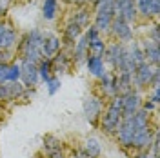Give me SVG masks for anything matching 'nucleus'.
<instances>
[{
    "mask_svg": "<svg viewBox=\"0 0 160 158\" xmlns=\"http://www.w3.org/2000/svg\"><path fill=\"white\" fill-rule=\"evenodd\" d=\"M60 2H64L68 6H77V0H60Z\"/></svg>",
    "mask_w": 160,
    "mask_h": 158,
    "instance_id": "4c0bfd02",
    "label": "nucleus"
},
{
    "mask_svg": "<svg viewBox=\"0 0 160 158\" xmlns=\"http://www.w3.org/2000/svg\"><path fill=\"white\" fill-rule=\"evenodd\" d=\"M142 100H144V93H140L137 89H131L129 93L122 95V113L135 115L138 109H142Z\"/></svg>",
    "mask_w": 160,
    "mask_h": 158,
    "instance_id": "f3484780",
    "label": "nucleus"
},
{
    "mask_svg": "<svg viewBox=\"0 0 160 158\" xmlns=\"http://www.w3.org/2000/svg\"><path fill=\"white\" fill-rule=\"evenodd\" d=\"M51 66H53V75H64V73H69V69L73 67V60H71V53L69 49H64L60 53H57L53 58H51Z\"/></svg>",
    "mask_w": 160,
    "mask_h": 158,
    "instance_id": "aec40b11",
    "label": "nucleus"
},
{
    "mask_svg": "<svg viewBox=\"0 0 160 158\" xmlns=\"http://www.w3.org/2000/svg\"><path fill=\"white\" fill-rule=\"evenodd\" d=\"M106 107V100H102L97 93H89L84 102H82V113H84V118L88 120V124L97 127L98 126L100 115Z\"/></svg>",
    "mask_w": 160,
    "mask_h": 158,
    "instance_id": "20e7f679",
    "label": "nucleus"
},
{
    "mask_svg": "<svg viewBox=\"0 0 160 158\" xmlns=\"http://www.w3.org/2000/svg\"><path fill=\"white\" fill-rule=\"evenodd\" d=\"M24 93H26V87L22 86L20 80L18 82H4V84H0V106L22 100Z\"/></svg>",
    "mask_w": 160,
    "mask_h": 158,
    "instance_id": "9b49d317",
    "label": "nucleus"
},
{
    "mask_svg": "<svg viewBox=\"0 0 160 158\" xmlns=\"http://www.w3.org/2000/svg\"><path fill=\"white\" fill-rule=\"evenodd\" d=\"M42 58H53L57 53L62 51V40L60 35L53 31H44V38H42Z\"/></svg>",
    "mask_w": 160,
    "mask_h": 158,
    "instance_id": "4468645a",
    "label": "nucleus"
},
{
    "mask_svg": "<svg viewBox=\"0 0 160 158\" xmlns=\"http://www.w3.org/2000/svg\"><path fill=\"white\" fill-rule=\"evenodd\" d=\"M84 66H86L88 73H89L95 80L102 78V77L109 71L108 69V66H106V62H104V58H102V57H97V55H88V58H86V62H84Z\"/></svg>",
    "mask_w": 160,
    "mask_h": 158,
    "instance_id": "412c9836",
    "label": "nucleus"
},
{
    "mask_svg": "<svg viewBox=\"0 0 160 158\" xmlns=\"http://www.w3.org/2000/svg\"><path fill=\"white\" fill-rule=\"evenodd\" d=\"M44 84H46V91H48L49 96H55V95L60 91V87H62V80H60V77H57V75L49 77Z\"/></svg>",
    "mask_w": 160,
    "mask_h": 158,
    "instance_id": "c756f323",
    "label": "nucleus"
},
{
    "mask_svg": "<svg viewBox=\"0 0 160 158\" xmlns=\"http://www.w3.org/2000/svg\"><path fill=\"white\" fill-rule=\"evenodd\" d=\"M158 71V67H155V66H151L148 62H144V64H140L137 69L133 71V89H137L140 93H146L151 86V80L155 77V73Z\"/></svg>",
    "mask_w": 160,
    "mask_h": 158,
    "instance_id": "9d476101",
    "label": "nucleus"
},
{
    "mask_svg": "<svg viewBox=\"0 0 160 158\" xmlns=\"http://www.w3.org/2000/svg\"><path fill=\"white\" fill-rule=\"evenodd\" d=\"M93 0H77V6H91Z\"/></svg>",
    "mask_w": 160,
    "mask_h": 158,
    "instance_id": "e433bc0d",
    "label": "nucleus"
},
{
    "mask_svg": "<svg viewBox=\"0 0 160 158\" xmlns=\"http://www.w3.org/2000/svg\"><path fill=\"white\" fill-rule=\"evenodd\" d=\"M20 80V62L17 58L11 60L8 66V75H6V82H18Z\"/></svg>",
    "mask_w": 160,
    "mask_h": 158,
    "instance_id": "c85d7f7f",
    "label": "nucleus"
},
{
    "mask_svg": "<svg viewBox=\"0 0 160 158\" xmlns=\"http://www.w3.org/2000/svg\"><path fill=\"white\" fill-rule=\"evenodd\" d=\"M44 158H68V146L66 142L55 135H46L42 138V151Z\"/></svg>",
    "mask_w": 160,
    "mask_h": 158,
    "instance_id": "6e6552de",
    "label": "nucleus"
},
{
    "mask_svg": "<svg viewBox=\"0 0 160 158\" xmlns=\"http://www.w3.org/2000/svg\"><path fill=\"white\" fill-rule=\"evenodd\" d=\"M148 38L151 42H155V44H160V26L158 24H153L151 26V29L148 31Z\"/></svg>",
    "mask_w": 160,
    "mask_h": 158,
    "instance_id": "7c9ffc66",
    "label": "nucleus"
},
{
    "mask_svg": "<svg viewBox=\"0 0 160 158\" xmlns=\"http://www.w3.org/2000/svg\"><path fill=\"white\" fill-rule=\"evenodd\" d=\"M115 2V15L118 18L126 20L129 24H135L138 17H137V9H135V0H113Z\"/></svg>",
    "mask_w": 160,
    "mask_h": 158,
    "instance_id": "a211bd4d",
    "label": "nucleus"
},
{
    "mask_svg": "<svg viewBox=\"0 0 160 158\" xmlns=\"http://www.w3.org/2000/svg\"><path fill=\"white\" fill-rule=\"evenodd\" d=\"M122 118H124V113H122V96L117 95V96H113L111 100L106 102V107H104L102 115H100V120H98L97 127L106 136H115V133H117Z\"/></svg>",
    "mask_w": 160,
    "mask_h": 158,
    "instance_id": "f03ea898",
    "label": "nucleus"
},
{
    "mask_svg": "<svg viewBox=\"0 0 160 158\" xmlns=\"http://www.w3.org/2000/svg\"><path fill=\"white\" fill-rule=\"evenodd\" d=\"M42 38H44V31L42 29H31L28 31L24 37H20L15 53L18 55L17 60H28L33 64H38L42 58Z\"/></svg>",
    "mask_w": 160,
    "mask_h": 158,
    "instance_id": "f257e3e1",
    "label": "nucleus"
},
{
    "mask_svg": "<svg viewBox=\"0 0 160 158\" xmlns=\"http://www.w3.org/2000/svg\"><path fill=\"white\" fill-rule=\"evenodd\" d=\"M37 67H38L40 84H44V82L49 78V77H53V66H51V58H40L38 64H37Z\"/></svg>",
    "mask_w": 160,
    "mask_h": 158,
    "instance_id": "cd10ccee",
    "label": "nucleus"
},
{
    "mask_svg": "<svg viewBox=\"0 0 160 158\" xmlns=\"http://www.w3.org/2000/svg\"><path fill=\"white\" fill-rule=\"evenodd\" d=\"M38 158H44V156H42V155H38Z\"/></svg>",
    "mask_w": 160,
    "mask_h": 158,
    "instance_id": "58836bf2",
    "label": "nucleus"
},
{
    "mask_svg": "<svg viewBox=\"0 0 160 158\" xmlns=\"http://www.w3.org/2000/svg\"><path fill=\"white\" fill-rule=\"evenodd\" d=\"M80 147L86 151V155L89 158H100L102 156V144L97 136H86Z\"/></svg>",
    "mask_w": 160,
    "mask_h": 158,
    "instance_id": "b1692460",
    "label": "nucleus"
},
{
    "mask_svg": "<svg viewBox=\"0 0 160 158\" xmlns=\"http://www.w3.org/2000/svg\"><path fill=\"white\" fill-rule=\"evenodd\" d=\"M58 15V0H42V17L48 22H53Z\"/></svg>",
    "mask_w": 160,
    "mask_h": 158,
    "instance_id": "bb28decb",
    "label": "nucleus"
},
{
    "mask_svg": "<svg viewBox=\"0 0 160 158\" xmlns=\"http://www.w3.org/2000/svg\"><path fill=\"white\" fill-rule=\"evenodd\" d=\"M93 22L91 26L98 31L100 35H108L111 22L115 20V2L113 0H93Z\"/></svg>",
    "mask_w": 160,
    "mask_h": 158,
    "instance_id": "7ed1b4c3",
    "label": "nucleus"
},
{
    "mask_svg": "<svg viewBox=\"0 0 160 158\" xmlns=\"http://www.w3.org/2000/svg\"><path fill=\"white\" fill-rule=\"evenodd\" d=\"M142 109H144V111H148V113H151V115H155V113H157V109H158V106H157L155 102H151L149 98H146V96H144V100H142Z\"/></svg>",
    "mask_w": 160,
    "mask_h": 158,
    "instance_id": "473e14b6",
    "label": "nucleus"
},
{
    "mask_svg": "<svg viewBox=\"0 0 160 158\" xmlns=\"http://www.w3.org/2000/svg\"><path fill=\"white\" fill-rule=\"evenodd\" d=\"M137 17L142 20H155L160 15V0H135Z\"/></svg>",
    "mask_w": 160,
    "mask_h": 158,
    "instance_id": "2eb2a0df",
    "label": "nucleus"
},
{
    "mask_svg": "<svg viewBox=\"0 0 160 158\" xmlns=\"http://www.w3.org/2000/svg\"><path fill=\"white\" fill-rule=\"evenodd\" d=\"M69 18L77 22L82 29H88L93 22V7L91 6H75V13Z\"/></svg>",
    "mask_w": 160,
    "mask_h": 158,
    "instance_id": "5701e85b",
    "label": "nucleus"
},
{
    "mask_svg": "<svg viewBox=\"0 0 160 158\" xmlns=\"http://www.w3.org/2000/svg\"><path fill=\"white\" fill-rule=\"evenodd\" d=\"M133 136H135V124H133V115H124V118L120 122L118 129L115 133V140L124 149L126 153L133 151Z\"/></svg>",
    "mask_w": 160,
    "mask_h": 158,
    "instance_id": "423d86ee",
    "label": "nucleus"
},
{
    "mask_svg": "<svg viewBox=\"0 0 160 158\" xmlns=\"http://www.w3.org/2000/svg\"><path fill=\"white\" fill-rule=\"evenodd\" d=\"M93 93H97L102 100H111L113 96H117V87H115V73L113 71H108L102 78L97 80V84H95V91Z\"/></svg>",
    "mask_w": 160,
    "mask_h": 158,
    "instance_id": "ddd939ff",
    "label": "nucleus"
},
{
    "mask_svg": "<svg viewBox=\"0 0 160 158\" xmlns=\"http://www.w3.org/2000/svg\"><path fill=\"white\" fill-rule=\"evenodd\" d=\"M126 51H128V57H129V60L133 62L135 67H138L140 64L146 62L144 51H142V47H140V42L133 40V42H129V44H126Z\"/></svg>",
    "mask_w": 160,
    "mask_h": 158,
    "instance_id": "a878e982",
    "label": "nucleus"
},
{
    "mask_svg": "<svg viewBox=\"0 0 160 158\" xmlns=\"http://www.w3.org/2000/svg\"><path fill=\"white\" fill-rule=\"evenodd\" d=\"M9 6H11V0H0V20L6 18V15L9 11Z\"/></svg>",
    "mask_w": 160,
    "mask_h": 158,
    "instance_id": "72a5a7b5",
    "label": "nucleus"
},
{
    "mask_svg": "<svg viewBox=\"0 0 160 158\" xmlns=\"http://www.w3.org/2000/svg\"><path fill=\"white\" fill-rule=\"evenodd\" d=\"M82 33H84V29L80 27L77 22H73V20L69 18L66 24H64L62 37H60V40H62V47H64V49H71V46L82 37Z\"/></svg>",
    "mask_w": 160,
    "mask_h": 158,
    "instance_id": "dca6fc26",
    "label": "nucleus"
},
{
    "mask_svg": "<svg viewBox=\"0 0 160 158\" xmlns=\"http://www.w3.org/2000/svg\"><path fill=\"white\" fill-rule=\"evenodd\" d=\"M129 155H131V158H153V155L149 153V149L148 151H131Z\"/></svg>",
    "mask_w": 160,
    "mask_h": 158,
    "instance_id": "f704fd0d",
    "label": "nucleus"
},
{
    "mask_svg": "<svg viewBox=\"0 0 160 158\" xmlns=\"http://www.w3.org/2000/svg\"><path fill=\"white\" fill-rule=\"evenodd\" d=\"M8 66H9V62H0V84H4V82H6Z\"/></svg>",
    "mask_w": 160,
    "mask_h": 158,
    "instance_id": "c9c22d12",
    "label": "nucleus"
},
{
    "mask_svg": "<svg viewBox=\"0 0 160 158\" xmlns=\"http://www.w3.org/2000/svg\"><path fill=\"white\" fill-rule=\"evenodd\" d=\"M140 47L144 51L146 62L151 64V66H155V67H158V64H160V44H155V42H151L149 38H144L140 42Z\"/></svg>",
    "mask_w": 160,
    "mask_h": 158,
    "instance_id": "4be33fe9",
    "label": "nucleus"
},
{
    "mask_svg": "<svg viewBox=\"0 0 160 158\" xmlns=\"http://www.w3.org/2000/svg\"><path fill=\"white\" fill-rule=\"evenodd\" d=\"M113 42H120V44H129L135 40V29H133V24L126 22V20L115 17V20L111 22V27L108 31Z\"/></svg>",
    "mask_w": 160,
    "mask_h": 158,
    "instance_id": "1a4fd4ad",
    "label": "nucleus"
},
{
    "mask_svg": "<svg viewBox=\"0 0 160 158\" xmlns=\"http://www.w3.org/2000/svg\"><path fill=\"white\" fill-rule=\"evenodd\" d=\"M20 40L18 29L8 18L0 20V53H15Z\"/></svg>",
    "mask_w": 160,
    "mask_h": 158,
    "instance_id": "39448f33",
    "label": "nucleus"
},
{
    "mask_svg": "<svg viewBox=\"0 0 160 158\" xmlns=\"http://www.w3.org/2000/svg\"><path fill=\"white\" fill-rule=\"evenodd\" d=\"M69 53H71V60H73V66H75V67L84 66V62H86L88 55H89V46H88V38L84 37V33H82V37L71 46Z\"/></svg>",
    "mask_w": 160,
    "mask_h": 158,
    "instance_id": "6ab92c4d",
    "label": "nucleus"
},
{
    "mask_svg": "<svg viewBox=\"0 0 160 158\" xmlns=\"http://www.w3.org/2000/svg\"><path fill=\"white\" fill-rule=\"evenodd\" d=\"M18 62H20V82H22V86L29 89H37V86L40 84L37 64L28 62V60H18Z\"/></svg>",
    "mask_w": 160,
    "mask_h": 158,
    "instance_id": "f8f14e48",
    "label": "nucleus"
},
{
    "mask_svg": "<svg viewBox=\"0 0 160 158\" xmlns=\"http://www.w3.org/2000/svg\"><path fill=\"white\" fill-rule=\"evenodd\" d=\"M158 133L157 126L149 122L144 126H135V136H133V151H148L155 135Z\"/></svg>",
    "mask_w": 160,
    "mask_h": 158,
    "instance_id": "0eeeda50",
    "label": "nucleus"
},
{
    "mask_svg": "<svg viewBox=\"0 0 160 158\" xmlns=\"http://www.w3.org/2000/svg\"><path fill=\"white\" fill-rule=\"evenodd\" d=\"M68 158H89L82 147H71L68 149Z\"/></svg>",
    "mask_w": 160,
    "mask_h": 158,
    "instance_id": "2f4dec72",
    "label": "nucleus"
},
{
    "mask_svg": "<svg viewBox=\"0 0 160 158\" xmlns=\"http://www.w3.org/2000/svg\"><path fill=\"white\" fill-rule=\"evenodd\" d=\"M115 87H117V95H126L133 89V77L129 73H115Z\"/></svg>",
    "mask_w": 160,
    "mask_h": 158,
    "instance_id": "393cba45",
    "label": "nucleus"
}]
</instances>
